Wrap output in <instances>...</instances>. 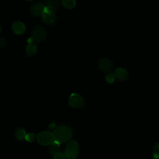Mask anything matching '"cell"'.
<instances>
[{"label": "cell", "instance_id": "obj_1", "mask_svg": "<svg viewBox=\"0 0 159 159\" xmlns=\"http://www.w3.org/2000/svg\"><path fill=\"white\" fill-rule=\"evenodd\" d=\"M72 130L70 127L65 125H58L53 131L55 140L60 143H65L72 137Z\"/></svg>", "mask_w": 159, "mask_h": 159}, {"label": "cell", "instance_id": "obj_2", "mask_svg": "<svg viewBox=\"0 0 159 159\" xmlns=\"http://www.w3.org/2000/svg\"><path fill=\"white\" fill-rule=\"evenodd\" d=\"M57 8L52 6H45L43 13L42 15V18L44 23L47 25H52L56 22L57 18L55 13Z\"/></svg>", "mask_w": 159, "mask_h": 159}, {"label": "cell", "instance_id": "obj_3", "mask_svg": "<svg viewBox=\"0 0 159 159\" xmlns=\"http://www.w3.org/2000/svg\"><path fill=\"white\" fill-rule=\"evenodd\" d=\"M80 147L78 142L71 140L67 143L64 153L67 159H75L78 157Z\"/></svg>", "mask_w": 159, "mask_h": 159}, {"label": "cell", "instance_id": "obj_4", "mask_svg": "<svg viewBox=\"0 0 159 159\" xmlns=\"http://www.w3.org/2000/svg\"><path fill=\"white\" fill-rule=\"evenodd\" d=\"M46 37L47 32L43 27L40 25H37L34 28L31 37L34 42H41L45 39Z\"/></svg>", "mask_w": 159, "mask_h": 159}, {"label": "cell", "instance_id": "obj_5", "mask_svg": "<svg viewBox=\"0 0 159 159\" xmlns=\"http://www.w3.org/2000/svg\"><path fill=\"white\" fill-rule=\"evenodd\" d=\"M38 142L42 145H50L55 140L53 134L48 131H43L39 133L37 137Z\"/></svg>", "mask_w": 159, "mask_h": 159}, {"label": "cell", "instance_id": "obj_6", "mask_svg": "<svg viewBox=\"0 0 159 159\" xmlns=\"http://www.w3.org/2000/svg\"><path fill=\"white\" fill-rule=\"evenodd\" d=\"M68 103L72 107L80 108L84 105V99L79 94L72 93L69 98Z\"/></svg>", "mask_w": 159, "mask_h": 159}, {"label": "cell", "instance_id": "obj_7", "mask_svg": "<svg viewBox=\"0 0 159 159\" xmlns=\"http://www.w3.org/2000/svg\"><path fill=\"white\" fill-rule=\"evenodd\" d=\"M98 66L100 70L106 73H109L112 70V63L107 58H101L98 62Z\"/></svg>", "mask_w": 159, "mask_h": 159}, {"label": "cell", "instance_id": "obj_8", "mask_svg": "<svg viewBox=\"0 0 159 159\" xmlns=\"http://www.w3.org/2000/svg\"><path fill=\"white\" fill-rule=\"evenodd\" d=\"M45 6L42 3H35L31 6L30 12L34 16H40L43 13Z\"/></svg>", "mask_w": 159, "mask_h": 159}, {"label": "cell", "instance_id": "obj_9", "mask_svg": "<svg viewBox=\"0 0 159 159\" xmlns=\"http://www.w3.org/2000/svg\"><path fill=\"white\" fill-rule=\"evenodd\" d=\"M12 31L17 35H21L24 34L25 30V27L24 24L20 22V21H16L13 23L12 25Z\"/></svg>", "mask_w": 159, "mask_h": 159}, {"label": "cell", "instance_id": "obj_10", "mask_svg": "<svg viewBox=\"0 0 159 159\" xmlns=\"http://www.w3.org/2000/svg\"><path fill=\"white\" fill-rule=\"evenodd\" d=\"M114 75L116 78L120 81H124L128 77V73L127 71L122 68H117L116 69Z\"/></svg>", "mask_w": 159, "mask_h": 159}, {"label": "cell", "instance_id": "obj_11", "mask_svg": "<svg viewBox=\"0 0 159 159\" xmlns=\"http://www.w3.org/2000/svg\"><path fill=\"white\" fill-rule=\"evenodd\" d=\"M37 46L34 43H29L25 48V53L29 57H33L36 54L37 52Z\"/></svg>", "mask_w": 159, "mask_h": 159}, {"label": "cell", "instance_id": "obj_12", "mask_svg": "<svg viewBox=\"0 0 159 159\" xmlns=\"http://www.w3.org/2000/svg\"><path fill=\"white\" fill-rule=\"evenodd\" d=\"M14 135L17 140H22L24 139H25V137L27 134L25 130L22 127H17L15 130Z\"/></svg>", "mask_w": 159, "mask_h": 159}, {"label": "cell", "instance_id": "obj_13", "mask_svg": "<svg viewBox=\"0 0 159 159\" xmlns=\"http://www.w3.org/2000/svg\"><path fill=\"white\" fill-rule=\"evenodd\" d=\"M60 142L57 140L53 141L49 147V152L52 155H55L60 152Z\"/></svg>", "mask_w": 159, "mask_h": 159}, {"label": "cell", "instance_id": "obj_14", "mask_svg": "<svg viewBox=\"0 0 159 159\" xmlns=\"http://www.w3.org/2000/svg\"><path fill=\"white\" fill-rule=\"evenodd\" d=\"M63 6L67 9H73L76 5L75 0H63Z\"/></svg>", "mask_w": 159, "mask_h": 159}, {"label": "cell", "instance_id": "obj_15", "mask_svg": "<svg viewBox=\"0 0 159 159\" xmlns=\"http://www.w3.org/2000/svg\"><path fill=\"white\" fill-rule=\"evenodd\" d=\"M44 3L46 6H52L57 8L60 5L58 0H44Z\"/></svg>", "mask_w": 159, "mask_h": 159}, {"label": "cell", "instance_id": "obj_16", "mask_svg": "<svg viewBox=\"0 0 159 159\" xmlns=\"http://www.w3.org/2000/svg\"><path fill=\"white\" fill-rule=\"evenodd\" d=\"M115 78H116V76H115L114 74H113L112 73H107L106 75V77H105V79H106V81L109 83H112L113 82H114Z\"/></svg>", "mask_w": 159, "mask_h": 159}, {"label": "cell", "instance_id": "obj_17", "mask_svg": "<svg viewBox=\"0 0 159 159\" xmlns=\"http://www.w3.org/2000/svg\"><path fill=\"white\" fill-rule=\"evenodd\" d=\"M153 155L155 159L159 158V142H157L153 147Z\"/></svg>", "mask_w": 159, "mask_h": 159}, {"label": "cell", "instance_id": "obj_18", "mask_svg": "<svg viewBox=\"0 0 159 159\" xmlns=\"http://www.w3.org/2000/svg\"><path fill=\"white\" fill-rule=\"evenodd\" d=\"M36 139V135L34 133H29L26 135L25 140L29 142H34Z\"/></svg>", "mask_w": 159, "mask_h": 159}, {"label": "cell", "instance_id": "obj_19", "mask_svg": "<svg viewBox=\"0 0 159 159\" xmlns=\"http://www.w3.org/2000/svg\"><path fill=\"white\" fill-rule=\"evenodd\" d=\"M53 159H67L65 153L62 152H58L53 155Z\"/></svg>", "mask_w": 159, "mask_h": 159}, {"label": "cell", "instance_id": "obj_20", "mask_svg": "<svg viewBox=\"0 0 159 159\" xmlns=\"http://www.w3.org/2000/svg\"><path fill=\"white\" fill-rule=\"evenodd\" d=\"M5 44H6L5 40L2 37H0V48L3 47L5 45Z\"/></svg>", "mask_w": 159, "mask_h": 159}, {"label": "cell", "instance_id": "obj_21", "mask_svg": "<svg viewBox=\"0 0 159 159\" xmlns=\"http://www.w3.org/2000/svg\"><path fill=\"white\" fill-rule=\"evenodd\" d=\"M55 126H56L55 124V123H53V124H51L49 125V127L51 128V129H54V128L55 127Z\"/></svg>", "mask_w": 159, "mask_h": 159}, {"label": "cell", "instance_id": "obj_22", "mask_svg": "<svg viewBox=\"0 0 159 159\" xmlns=\"http://www.w3.org/2000/svg\"><path fill=\"white\" fill-rule=\"evenodd\" d=\"M1 32V26H0V32Z\"/></svg>", "mask_w": 159, "mask_h": 159}, {"label": "cell", "instance_id": "obj_23", "mask_svg": "<svg viewBox=\"0 0 159 159\" xmlns=\"http://www.w3.org/2000/svg\"><path fill=\"white\" fill-rule=\"evenodd\" d=\"M27 1H33V0H27Z\"/></svg>", "mask_w": 159, "mask_h": 159}, {"label": "cell", "instance_id": "obj_24", "mask_svg": "<svg viewBox=\"0 0 159 159\" xmlns=\"http://www.w3.org/2000/svg\"><path fill=\"white\" fill-rule=\"evenodd\" d=\"M157 159H159V158H157Z\"/></svg>", "mask_w": 159, "mask_h": 159}]
</instances>
